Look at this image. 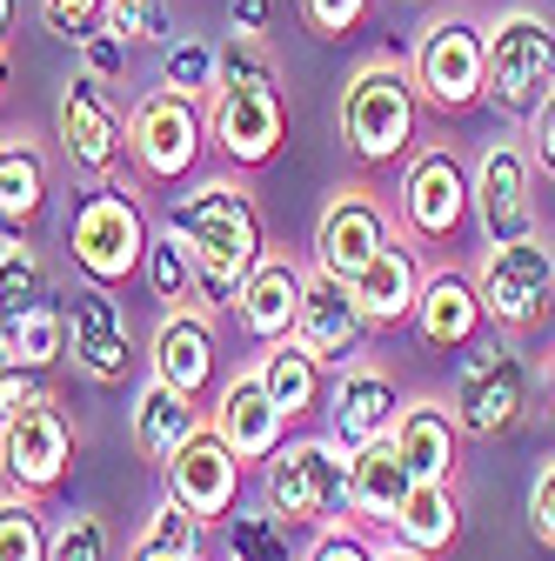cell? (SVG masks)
I'll list each match as a JSON object with an SVG mask.
<instances>
[{"label": "cell", "mask_w": 555, "mask_h": 561, "mask_svg": "<svg viewBox=\"0 0 555 561\" xmlns=\"http://www.w3.org/2000/svg\"><path fill=\"white\" fill-rule=\"evenodd\" d=\"M107 27H114L127 47H168L174 8H168V0H107Z\"/></svg>", "instance_id": "8d00e7d4"}, {"label": "cell", "mask_w": 555, "mask_h": 561, "mask_svg": "<svg viewBox=\"0 0 555 561\" xmlns=\"http://www.w3.org/2000/svg\"><path fill=\"white\" fill-rule=\"evenodd\" d=\"M67 355H75V368L101 388L127 381V321L114 308V288H75V301H67Z\"/></svg>", "instance_id": "ac0fdd59"}, {"label": "cell", "mask_w": 555, "mask_h": 561, "mask_svg": "<svg viewBox=\"0 0 555 561\" xmlns=\"http://www.w3.org/2000/svg\"><path fill=\"white\" fill-rule=\"evenodd\" d=\"M282 134H288V101L274 88L268 47L248 41V34H228L222 81L207 94V140H215L235 168H261V161H274Z\"/></svg>", "instance_id": "7a4b0ae2"}, {"label": "cell", "mask_w": 555, "mask_h": 561, "mask_svg": "<svg viewBox=\"0 0 555 561\" xmlns=\"http://www.w3.org/2000/svg\"><path fill=\"white\" fill-rule=\"evenodd\" d=\"M555 88V27L535 8H509L489 21V75H482V101L502 121H529L535 101Z\"/></svg>", "instance_id": "5b68a950"}, {"label": "cell", "mask_w": 555, "mask_h": 561, "mask_svg": "<svg viewBox=\"0 0 555 561\" xmlns=\"http://www.w3.org/2000/svg\"><path fill=\"white\" fill-rule=\"evenodd\" d=\"M168 495L207 528V522H228V508L241 502V461H235V448L207 428H201L174 448V461H168Z\"/></svg>", "instance_id": "9a60e30c"}, {"label": "cell", "mask_w": 555, "mask_h": 561, "mask_svg": "<svg viewBox=\"0 0 555 561\" xmlns=\"http://www.w3.org/2000/svg\"><path fill=\"white\" fill-rule=\"evenodd\" d=\"M254 375H261L268 401L282 408L288 421H302V414H315V408H321V362L308 355V347H302L295 334H282V341H274L268 355L254 362Z\"/></svg>", "instance_id": "f546056e"}, {"label": "cell", "mask_w": 555, "mask_h": 561, "mask_svg": "<svg viewBox=\"0 0 555 561\" xmlns=\"http://www.w3.org/2000/svg\"><path fill=\"white\" fill-rule=\"evenodd\" d=\"M222 81V47H207V41H168L161 47V88L188 94V101H207Z\"/></svg>", "instance_id": "836d02e7"}, {"label": "cell", "mask_w": 555, "mask_h": 561, "mask_svg": "<svg viewBox=\"0 0 555 561\" xmlns=\"http://www.w3.org/2000/svg\"><path fill=\"white\" fill-rule=\"evenodd\" d=\"M468 215H475V181L455 161V148L415 154L408 174H401V228H408V241H455Z\"/></svg>", "instance_id": "7c38bea8"}, {"label": "cell", "mask_w": 555, "mask_h": 561, "mask_svg": "<svg viewBox=\"0 0 555 561\" xmlns=\"http://www.w3.org/2000/svg\"><path fill=\"white\" fill-rule=\"evenodd\" d=\"M8 347H14V362L21 368H54V362H67V301H47V308H34L14 334H8Z\"/></svg>", "instance_id": "e575fe53"}, {"label": "cell", "mask_w": 555, "mask_h": 561, "mask_svg": "<svg viewBox=\"0 0 555 561\" xmlns=\"http://www.w3.org/2000/svg\"><path fill=\"white\" fill-rule=\"evenodd\" d=\"M408 488H415V474H408L395 435H382V442H369V448L349 455V515H355V522L388 528L395 508L408 502Z\"/></svg>", "instance_id": "4316f807"}, {"label": "cell", "mask_w": 555, "mask_h": 561, "mask_svg": "<svg viewBox=\"0 0 555 561\" xmlns=\"http://www.w3.org/2000/svg\"><path fill=\"white\" fill-rule=\"evenodd\" d=\"M47 194H54V174H47V154L41 140H0V241H27L34 221L47 215Z\"/></svg>", "instance_id": "d4e9b609"}, {"label": "cell", "mask_w": 555, "mask_h": 561, "mask_svg": "<svg viewBox=\"0 0 555 561\" xmlns=\"http://www.w3.org/2000/svg\"><path fill=\"white\" fill-rule=\"evenodd\" d=\"M375 561H429V554H415L408 541H388V548H375Z\"/></svg>", "instance_id": "681fc988"}, {"label": "cell", "mask_w": 555, "mask_h": 561, "mask_svg": "<svg viewBox=\"0 0 555 561\" xmlns=\"http://www.w3.org/2000/svg\"><path fill=\"white\" fill-rule=\"evenodd\" d=\"M395 448L408 461L415 481H455V455H462V421L449 401H401V421H395Z\"/></svg>", "instance_id": "cb8c5ba5"}, {"label": "cell", "mask_w": 555, "mask_h": 561, "mask_svg": "<svg viewBox=\"0 0 555 561\" xmlns=\"http://www.w3.org/2000/svg\"><path fill=\"white\" fill-rule=\"evenodd\" d=\"M141 274H148V295H155L161 308H181V301H194V254L181 248V234H174V228H155Z\"/></svg>", "instance_id": "d6a6232c"}, {"label": "cell", "mask_w": 555, "mask_h": 561, "mask_svg": "<svg viewBox=\"0 0 555 561\" xmlns=\"http://www.w3.org/2000/svg\"><path fill=\"white\" fill-rule=\"evenodd\" d=\"M422 261H415V248L395 234L355 280H349V295H355V308H362V321L369 328H401L408 314H415V301H422Z\"/></svg>", "instance_id": "7402d4cb"}, {"label": "cell", "mask_w": 555, "mask_h": 561, "mask_svg": "<svg viewBox=\"0 0 555 561\" xmlns=\"http://www.w3.org/2000/svg\"><path fill=\"white\" fill-rule=\"evenodd\" d=\"M8 81H14V60H8V47H0V94H8Z\"/></svg>", "instance_id": "f907efd6"}, {"label": "cell", "mask_w": 555, "mask_h": 561, "mask_svg": "<svg viewBox=\"0 0 555 561\" xmlns=\"http://www.w3.org/2000/svg\"><path fill=\"white\" fill-rule=\"evenodd\" d=\"M54 301V280H47V261L27 248V241H0V334H14L34 308Z\"/></svg>", "instance_id": "4dcf8cb0"}, {"label": "cell", "mask_w": 555, "mask_h": 561, "mask_svg": "<svg viewBox=\"0 0 555 561\" xmlns=\"http://www.w3.org/2000/svg\"><path fill=\"white\" fill-rule=\"evenodd\" d=\"M415 114H422V94H415L408 67L388 54H369L349 81H341V140L355 148V161L388 168L408 154L415 140Z\"/></svg>", "instance_id": "277c9868"}, {"label": "cell", "mask_w": 555, "mask_h": 561, "mask_svg": "<svg viewBox=\"0 0 555 561\" xmlns=\"http://www.w3.org/2000/svg\"><path fill=\"white\" fill-rule=\"evenodd\" d=\"M67 461H75V428H67V414L54 408V394L27 401L8 428H0V474H8L14 495H47L67 474Z\"/></svg>", "instance_id": "4fadbf2b"}, {"label": "cell", "mask_w": 555, "mask_h": 561, "mask_svg": "<svg viewBox=\"0 0 555 561\" xmlns=\"http://www.w3.org/2000/svg\"><path fill=\"white\" fill-rule=\"evenodd\" d=\"M529 148H516V140H496L489 154H482L475 168V215H482V234L489 241H522L535 234V201H529Z\"/></svg>", "instance_id": "e0dca14e"}, {"label": "cell", "mask_w": 555, "mask_h": 561, "mask_svg": "<svg viewBox=\"0 0 555 561\" xmlns=\"http://www.w3.org/2000/svg\"><path fill=\"white\" fill-rule=\"evenodd\" d=\"M302 561H375V548H369L355 528H335V522H321V535H315V548H308Z\"/></svg>", "instance_id": "7bdbcfd3"}, {"label": "cell", "mask_w": 555, "mask_h": 561, "mask_svg": "<svg viewBox=\"0 0 555 561\" xmlns=\"http://www.w3.org/2000/svg\"><path fill=\"white\" fill-rule=\"evenodd\" d=\"M14 27H21V0H0V47H14Z\"/></svg>", "instance_id": "c3c4849f"}, {"label": "cell", "mask_w": 555, "mask_h": 561, "mask_svg": "<svg viewBox=\"0 0 555 561\" xmlns=\"http://www.w3.org/2000/svg\"><path fill=\"white\" fill-rule=\"evenodd\" d=\"M207 428H215V435H222V442L235 448V461L248 468V461H268L274 448H282V435H288V414L268 401L261 375L248 368V375H235V381L222 388L215 414H207Z\"/></svg>", "instance_id": "44dd1931"}, {"label": "cell", "mask_w": 555, "mask_h": 561, "mask_svg": "<svg viewBox=\"0 0 555 561\" xmlns=\"http://www.w3.org/2000/svg\"><path fill=\"white\" fill-rule=\"evenodd\" d=\"M295 8H302L308 34H321V41H341L369 21V0H295Z\"/></svg>", "instance_id": "ab89813d"}, {"label": "cell", "mask_w": 555, "mask_h": 561, "mask_svg": "<svg viewBox=\"0 0 555 561\" xmlns=\"http://www.w3.org/2000/svg\"><path fill=\"white\" fill-rule=\"evenodd\" d=\"M529 528H535V541L542 548H555V461L535 474V488H529Z\"/></svg>", "instance_id": "f6af8a7d"}, {"label": "cell", "mask_w": 555, "mask_h": 561, "mask_svg": "<svg viewBox=\"0 0 555 561\" xmlns=\"http://www.w3.org/2000/svg\"><path fill=\"white\" fill-rule=\"evenodd\" d=\"M395 421H401V388H395L382 368H369V362H349V368H341V381H335V394H328V435H335V448L355 455V448L395 435Z\"/></svg>", "instance_id": "d6986e66"}, {"label": "cell", "mask_w": 555, "mask_h": 561, "mask_svg": "<svg viewBox=\"0 0 555 561\" xmlns=\"http://www.w3.org/2000/svg\"><path fill=\"white\" fill-rule=\"evenodd\" d=\"M529 161L555 181V88L535 101V114H529Z\"/></svg>", "instance_id": "ee69618b"}, {"label": "cell", "mask_w": 555, "mask_h": 561, "mask_svg": "<svg viewBox=\"0 0 555 561\" xmlns=\"http://www.w3.org/2000/svg\"><path fill=\"white\" fill-rule=\"evenodd\" d=\"M388 241H395L388 234V207L369 187H335V201L315 221V267L335 274V280H355Z\"/></svg>", "instance_id": "5bb4252c"}, {"label": "cell", "mask_w": 555, "mask_h": 561, "mask_svg": "<svg viewBox=\"0 0 555 561\" xmlns=\"http://www.w3.org/2000/svg\"><path fill=\"white\" fill-rule=\"evenodd\" d=\"M475 295H482V314L496 328L522 334V328H542L555 314V248L522 234V241H489L475 267Z\"/></svg>", "instance_id": "ba28073f"}, {"label": "cell", "mask_w": 555, "mask_h": 561, "mask_svg": "<svg viewBox=\"0 0 555 561\" xmlns=\"http://www.w3.org/2000/svg\"><path fill=\"white\" fill-rule=\"evenodd\" d=\"M101 88L107 81L81 75L54 101V140H60V154L75 161V174H88V181H114L121 161H127V121L114 114V101Z\"/></svg>", "instance_id": "8fae6325"}, {"label": "cell", "mask_w": 555, "mask_h": 561, "mask_svg": "<svg viewBox=\"0 0 555 561\" xmlns=\"http://www.w3.org/2000/svg\"><path fill=\"white\" fill-rule=\"evenodd\" d=\"M0 561H47V528L34 495H0Z\"/></svg>", "instance_id": "d590c367"}, {"label": "cell", "mask_w": 555, "mask_h": 561, "mask_svg": "<svg viewBox=\"0 0 555 561\" xmlns=\"http://www.w3.org/2000/svg\"><path fill=\"white\" fill-rule=\"evenodd\" d=\"M148 215L134 201L127 181H94L81 201H75V221H67V261L81 267V280L94 288H127L148 261Z\"/></svg>", "instance_id": "3957f363"}, {"label": "cell", "mask_w": 555, "mask_h": 561, "mask_svg": "<svg viewBox=\"0 0 555 561\" xmlns=\"http://www.w3.org/2000/svg\"><path fill=\"white\" fill-rule=\"evenodd\" d=\"M127 561H201V548H161V541H134Z\"/></svg>", "instance_id": "7dc6e473"}, {"label": "cell", "mask_w": 555, "mask_h": 561, "mask_svg": "<svg viewBox=\"0 0 555 561\" xmlns=\"http://www.w3.org/2000/svg\"><path fill=\"white\" fill-rule=\"evenodd\" d=\"M41 21H47V34H60V41H88V34H101L107 27V0H41Z\"/></svg>", "instance_id": "f35d334b"}, {"label": "cell", "mask_w": 555, "mask_h": 561, "mask_svg": "<svg viewBox=\"0 0 555 561\" xmlns=\"http://www.w3.org/2000/svg\"><path fill=\"white\" fill-rule=\"evenodd\" d=\"M47 388H41V368H21V362H8L0 368V428H8V421L27 408V401H41Z\"/></svg>", "instance_id": "b9f144b4"}, {"label": "cell", "mask_w": 555, "mask_h": 561, "mask_svg": "<svg viewBox=\"0 0 555 561\" xmlns=\"http://www.w3.org/2000/svg\"><path fill=\"white\" fill-rule=\"evenodd\" d=\"M194 428H201V401H188L181 388H168L161 375H148V381H141V394H134V408H127L134 455L168 468V461H174V448H181Z\"/></svg>", "instance_id": "484cf974"}, {"label": "cell", "mask_w": 555, "mask_h": 561, "mask_svg": "<svg viewBox=\"0 0 555 561\" xmlns=\"http://www.w3.org/2000/svg\"><path fill=\"white\" fill-rule=\"evenodd\" d=\"M81 67H88L94 81H121V75H127V41H121L114 27L88 34V41H81Z\"/></svg>", "instance_id": "60d3db41"}, {"label": "cell", "mask_w": 555, "mask_h": 561, "mask_svg": "<svg viewBox=\"0 0 555 561\" xmlns=\"http://www.w3.org/2000/svg\"><path fill=\"white\" fill-rule=\"evenodd\" d=\"M47 561H107V522L75 508L54 535H47Z\"/></svg>", "instance_id": "74e56055"}, {"label": "cell", "mask_w": 555, "mask_h": 561, "mask_svg": "<svg viewBox=\"0 0 555 561\" xmlns=\"http://www.w3.org/2000/svg\"><path fill=\"white\" fill-rule=\"evenodd\" d=\"M155 375L168 388H181L188 401H201L207 388H215V328H207V314L194 308H168V321L155 328Z\"/></svg>", "instance_id": "603a6c76"}, {"label": "cell", "mask_w": 555, "mask_h": 561, "mask_svg": "<svg viewBox=\"0 0 555 561\" xmlns=\"http://www.w3.org/2000/svg\"><path fill=\"white\" fill-rule=\"evenodd\" d=\"M222 535H228V561H295V548H288V522L274 515L268 502L261 508H228V522H222Z\"/></svg>", "instance_id": "1f68e13d"}, {"label": "cell", "mask_w": 555, "mask_h": 561, "mask_svg": "<svg viewBox=\"0 0 555 561\" xmlns=\"http://www.w3.org/2000/svg\"><path fill=\"white\" fill-rule=\"evenodd\" d=\"M228 27L248 34V41H268V27H274V0H235V8H228Z\"/></svg>", "instance_id": "bcb514c9"}, {"label": "cell", "mask_w": 555, "mask_h": 561, "mask_svg": "<svg viewBox=\"0 0 555 561\" xmlns=\"http://www.w3.org/2000/svg\"><path fill=\"white\" fill-rule=\"evenodd\" d=\"M302 288H308V267L295 254H261L241 280V295H235V314L254 341H282L295 334V314H302Z\"/></svg>", "instance_id": "ffe728a7"}, {"label": "cell", "mask_w": 555, "mask_h": 561, "mask_svg": "<svg viewBox=\"0 0 555 561\" xmlns=\"http://www.w3.org/2000/svg\"><path fill=\"white\" fill-rule=\"evenodd\" d=\"M268 508L288 528H321L335 522V508H349V448H335V435H308L268 455L261 474Z\"/></svg>", "instance_id": "8992f818"}, {"label": "cell", "mask_w": 555, "mask_h": 561, "mask_svg": "<svg viewBox=\"0 0 555 561\" xmlns=\"http://www.w3.org/2000/svg\"><path fill=\"white\" fill-rule=\"evenodd\" d=\"M449 408L462 421V435H475V442L516 428L522 408H529V362L516 355V347H475V355L455 362Z\"/></svg>", "instance_id": "30bf717a"}, {"label": "cell", "mask_w": 555, "mask_h": 561, "mask_svg": "<svg viewBox=\"0 0 555 561\" xmlns=\"http://www.w3.org/2000/svg\"><path fill=\"white\" fill-rule=\"evenodd\" d=\"M14 362V347H8V334H0V368H8Z\"/></svg>", "instance_id": "816d5d0a"}, {"label": "cell", "mask_w": 555, "mask_h": 561, "mask_svg": "<svg viewBox=\"0 0 555 561\" xmlns=\"http://www.w3.org/2000/svg\"><path fill=\"white\" fill-rule=\"evenodd\" d=\"M415 321H422V341H429V347H468L489 314H482L475 280H468V274H455V267H442V274H429V280H422Z\"/></svg>", "instance_id": "83f0119b"}, {"label": "cell", "mask_w": 555, "mask_h": 561, "mask_svg": "<svg viewBox=\"0 0 555 561\" xmlns=\"http://www.w3.org/2000/svg\"><path fill=\"white\" fill-rule=\"evenodd\" d=\"M395 541H408L415 554H442L462 535V502H455V481H415L408 502L395 508Z\"/></svg>", "instance_id": "f1b7e54d"}, {"label": "cell", "mask_w": 555, "mask_h": 561, "mask_svg": "<svg viewBox=\"0 0 555 561\" xmlns=\"http://www.w3.org/2000/svg\"><path fill=\"white\" fill-rule=\"evenodd\" d=\"M201 140H207V107L174 94V88H148L141 101L127 107V161L141 168L148 181L194 174Z\"/></svg>", "instance_id": "9c48e42d"}, {"label": "cell", "mask_w": 555, "mask_h": 561, "mask_svg": "<svg viewBox=\"0 0 555 561\" xmlns=\"http://www.w3.org/2000/svg\"><path fill=\"white\" fill-rule=\"evenodd\" d=\"M161 228H174L181 248L194 254V295L207 308H235L248 267L268 254L261 207L235 181H194L188 194H174L161 207Z\"/></svg>", "instance_id": "6da1fadb"}, {"label": "cell", "mask_w": 555, "mask_h": 561, "mask_svg": "<svg viewBox=\"0 0 555 561\" xmlns=\"http://www.w3.org/2000/svg\"><path fill=\"white\" fill-rule=\"evenodd\" d=\"M362 334H369V321H362V308H355V295H349V280H335V274L308 267L302 314H295V341L308 347L321 368L341 375L349 362H362Z\"/></svg>", "instance_id": "2e32d148"}, {"label": "cell", "mask_w": 555, "mask_h": 561, "mask_svg": "<svg viewBox=\"0 0 555 561\" xmlns=\"http://www.w3.org/2000/svg\"><path fill=\"white\" fill-rule=\"evenodd\" d=\"M482 75H489V27L475 14H435L422 34H415V60L408 81L429 107L462 114L482 101Z\"/></svg>", "instance_id": "52a82bcc"}]
</instances>
